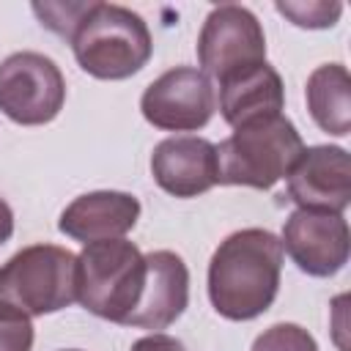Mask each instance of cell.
Masks as SVG:
<instances>
[{"mask_svg":"<svg viewBox=\"0 0 351 351\" xmlns=\"http://www.w3.org/2000/svg\"><path fill=\"white\" fill-rule=\"evenodd\" d=\"M285 88L274 66L252 63L219 80V115L228 126L239 129L252 121L282 115Z\"/></svg>","mask_w":351,"mask_h":351,"instance_id":"obj_14","label":"cell"},{"mask_svg":"<svg viewBox=\"0 0 351 351\" xmlns=\"http://www.w3.org/2000/svg\"><path fill=\"white\" fill-rule=\"evenodd\" d=\"M302 151V134L285 115L252 121L217 145V184L271 189Z\"/></svg>","mask_w":351,"mask_h":351,"instance_id":"obj_3","label":"cell"},{"mask_svg":"<svg viewBox=\"0 0 351 351\" xmlns=\"http://www.w3.org/2000/svg\"><path fill=\"white\" fill-rule=\"evenodd\" d=\"M85 8L88 3H33V14L41 19V25L66 41L77 27L80 16L85 14Z\"/></svg>","mask_w":351,"mask_h":351,"instance_id":"obj_18","label":"cell"},{"mask_svg":"<svg viewBox=\"0 0 351 351\" xmlns=\"http://www.w3.org/2000/svg\"><path fill=\"white\" fill-rule=\"evenodd\" d=\"M140 219V200L118 189H96L74 197L58 219V230L74 241L123 239Z\"/></svg>","mask_w":351,"mask_h":351,"instance_id":"obj_13","label":"cell"},{"mask_svg":"<svg viewBox=\"0 0 351 351\" xmlns=\"http://www.w3.org/2000/svg\"><path fill=\"white\" fill-rule=\"evenodd\" d=\"M129 351H186V348H184L181 340H176L165 332H151V335L134 340Z\"/></svg>","mask_w":351,"mask_h":351,"instance_id":"obj_20","label":"cell"},{"mask_svg":"<svg viewBox=\"0 0 351 351\" xmlns=\"http://www.w3.org/2000/svg\"><path fill=\"white\" fill-rule=\"evenodd\" d=\"M282 244L271 230L244 228L230 233L208 261V299L228 321L263 315L280 291Z\"/></svg>","mask_w":351,"mask_h":351,"instance_id":"obj_1","label":"cell"},{"mask_svg":"<svg viewBox=\"0 0 351 351\" xmlns=\"http://www.w3.org/2000/svg\"><path fill=\"white\" fill-rule=\"evenodd\" d=\"M145 282V255L134 241H90L77 255V302L96 318L126 324Z\"/></svg>","mask_w":351,"mask_h":351,"instance_id":"obj_5","label":"cell"},{"mask_svg":"<svg viewBox=\"0 0 351 351\" xmlns=\"http://www.w3.org/2000/svg\"><path fill=\"white\" fill-rule=\"evenodd\" d=\"M66 104V80L41 52H14L0 60V112L19 126H41Z\"/></svg>","mask_w":351,"mask_h":351,"instance_id":"obj_6","label":"cell"},{"mask_svg":"<svg viewBox=\"0 0 351 351\" xmlns=\"http://www.w3.org/2000/svg\"><path fill=\"white\" fill-rule=\"evenodd\" d=\"M266 60V36L247 5H214L197 33V63L217 82L239 69Z\"/></svg>","mask_w":351,"mask_h":351,"instance_id":"obj_7","label":"cell"},{"mask_svg":"<svg viewBox=\"0 0 351 351\" xmlns=\"http://www.w3.org/2000/svg\"><path fill=\"white\" fill-rule=\"evenodd\" d=\"M151 176L173 197H197L217 186V145L195 134L167 137L151 154Z\"/></svg>","mask_w":351,"mask_h":351,"instance_id":"obj_12","label":"cell"},{"mask_svg":"<svg viewBox=\"0 0 351 351\" xmlns=\"http://www.w3.org/2000/svg\"><path fill=\"white\" fill-rule=\"evenodd\" d=\"M14 236V211L5 203V197H0V247Z\"/></svg>","mask_w":351,"mask_h":351,"instance_id":"obj_21","label":"cell"},{"mask_svg":"<svg viewBox=\"0 0 351 351\" xmlns=\"http://www.w3.org/2000/svg\"><path fill=\"white\" fill-rule=\"evenodd\" d=\"M63 351H80V348H63Z\"/></svg>","mask_w":351,"mask_h":351,"instance_id":"obj_22","label":"cell"},{"mask_svg":"<svg viewBox=\"0 0 351 351\" xmlns=\"http://www.w3.org/2000/svg\"><path fill=\"white\" fill-rule=\"evenodd\" d=\"M252 351H318V343L299 324H274L255 337Z\"/></svg>","mask_w":351,"mask_h":351,"instance_id":"obj_17","label":"cell"},{"mask_svg":"<svg viewBox=\"0 0 351 351\" xmlns=\"http://www.w3.org/2000/svg\"><path fill=\"white\" fill-rule=\"evenodd\" d=\"M77 302V255L58 244H30L0 266V307L38 318Z\"/></svg>","mask_w":351,"mask_h":351,"instance_id":"obj_4","label":"cell"},{"mask_svg":"<svg viewBox=\"0 0 351 351\" xmlns=\"http://www.w3.org/2000/svg\"><path fill=\"white\" fill-rule=\"evenodd\" d=\"M189 304V269L173 250H154L145 255V282L134 313L123 326L162 332L176 324Z\"/></svg>","mask_w":351,"mask_h":351,"instance_id":"obj_11","label":"cell"},{"mask_svg":"<svg viewBox=\"0 0 351 351\" xmlns=\"http://www.w3.org/2000/svg\"><path fill=\"white\" fill-rule=\"evenodd\" d=\"M288 200L307 211L343 214L351 203V156L340 145H310L285 176Z\"/></svg>","mask_w":351,"mask_h":351,"instance_id":"obj_10","label":"cell"},{"mask_svg":"<svg viewBox=\"0 0 351 351\" xmlns=\"http://www.w3.org/2000/svg\"><path fill=\"white\" fill-rule=\"evenodd\" d=\"M274 8L291 19L296 27H307V30H326L332 25H337L340 14H343V3L337 0H307V3H291V0H277Z\"/></svg>","mask_w":351,"mask_h":351,"instance_id":"obj_16","label":"cell"},{"mask_svg":"<svg viewBox=\"0 0 351 351\" xmlns=\"http://www.w3.org/2000/svg\"><path fill=\"white\" fill-rule=\"evenodd\" d=\"M217 110L211 80L192 66H176L159 74L140 96L143 118L162 132H197Z\"/></svg>","mask_w":351,"mask_h":351,"instance_id":"obj_8","label":"cell"},{"mask_svg":"<svg viewBox=\"0 0 351 351\" xmlns=\"http://www.w3.org/2000/svg\"><path fill=\"white\" fill-rule=\"evenodd\" d=\"M77 66L96 80H126L154 55L145 19L118 3L90 0L69 36Z\"/></svg>","mask_w":351,"mask_h":351,"instance_id":"obj_2","label":"cell"},{"mask_svg":"<svg viewBox=\"0 0 351 351\" xmlns=\"http://www.w3.org/2000/svg\"><path fill=\"white\" fill-rule=\"evenodd\" d=\"M310 118L326 134L346 137L351 132V77L343 63L318 66L304 85Z\"/></svg>","mask_w":351,"mask_h":351,"instance_id":"obj_15","label":"cell"},{"mask_svg":"<svg viewBox=\"0 0 351 351\" xmlns=\"http://www.w3.org/2000/svg\"><path fill=\"white\" fill-rule=\"evenodd\" d=\"M33 337L36 332L27 315L0 307V351H30Z\"/></svg>","mask_w":351,"mask_h":351,"instance_id":"obj_19","label":"cell"},{"mask_svg":"<svg viewBox=\"0 0 351 351\" xmlns=\"http://www.w3.org/2000/svg\"><path fill=\"white\" fill-rule=\"evenodd\" d=\"M282 252L310 277H335L351 252V233L343 214L296 208L288 214L280 236Z\"/></svg>","mask_w":351,"mask_h":351,"instance_id":"obj_9","label":"cell"}]
</instances>
